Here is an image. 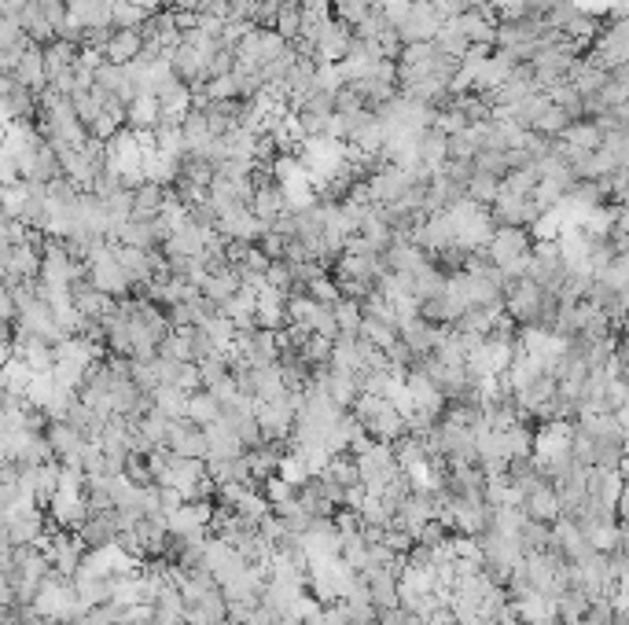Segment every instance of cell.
Segmentation results:
<instances>
[{
    "label": "cell",
    "instance_id": "4316f807",
    "mask_svg": "<svg viewBox=\"0 0 629 625\" xmlns=\"http://www.w3.org/2000/svg\"><path fill=\"white\" fill-rule=\"evenodd\" d=\"M262 493L269 497V504H284V500L298 497V486H291L284 475H273V478H265Z\"/></svg>",
    "mask_w": 629,
    "mask_h": 625
},
{
    "label": "cell",
    "instance_id": "7402d4cb",
    "mask_svg": "<svg viewBox=\"0 0 629 625\" xmlns=\"http://www.w3.org/2000/svg\"><path fill=\"white\" fill-rule=\"evenodd\" d=\"M335 320H339V331L343 335H361V324H365V306L354 302V298H339L335 302Z\"/></svg>",
    "mask_w": 629,
    "mask_h": 625
},
{
    "label": "cell",
    "instance_id": "2e32d148",
    "mask_svg": "<svg viewBox=\"0 0 629 625\" xmlns=\"http://www.w3.org/2000/svg\"><path fill=\"white\" fill-rule=\"evenodd\" d=\"M240 291H243V284H240V273H236V269H232V273H221V276H206V284H203V295L221 309L229 306Z\"/></svg>",
    "mask_w": 629,
    "mask_h": 625
},
{
    "label": "cell",
    "instance_id": "9c48e42d",
    "mask_svg": "<svg viewBox=\"0 0 629 625\" xmlns=\"http://www.w3.org/2000/svg\"><path fill=\"white\" fill-rule=\"evenodd\" d=\"M206 438H210V453H206V460H240L243 453H251V449L240 442V434L232 431L225 420L210 423V427H206Z\"/></svg>",
    "mask_w": 629,
    "mask_h": 625
},
{
    "label": "cell",
    "instance_id": "ffe728a7",
    "mask_svg": "<svg viewBox=\"0 0 629 625\" xmlns=\"http://www.w3.org/2000/svg\"><path fill=\"white\" fill-rule=\"evenodd\" d=\"M155 394V409L166 412L170 420H181V416H188V390L184 387H159V390H151Z\"/></svg>",
    "mask_w": 629,
    "mask_h": 625
},
{
    "label": "cell",
    "instance_id": "7a4b0ae2",
    "mask_svg": "<svg viewBox=\"0 0 629 625\" xmlns=\"http://www.w3.org/2000/svg\"><path fill=\"white\" fill-rule=\"evenodd\" d=\"M486 250H490L493 262L501 265V269H508L512 262H519V258H527L530 250H534V232H530V228L501 225V228H497V232L490 236Z\"/></svg>",
    "mask_w": 629,
    "mask_h": 625
},
{
    "label": "cell",
    "instance_id": "9a60e30c",
    "mask_svg": "<svg viewBox=\"0 0 629 625\" xmlns=\"http://www.w3.org/2000/svg\"><path fill=\"white\" fill-rule=\"evenodd\" d=\"M159 100L155 96H137V100L129 103V118H126V129L133 133H151L155 125H159Z\"/></svg>",
    "mask_w": 629,
    "mask_h": 625
},
{
    "label": "cell",
    "instance_id": "e0dca14e",
    "mask_svg": "<svg viewBox=\"0 0 629 625\" xmlns=\"http://www.w3.org/2000/svg\"><path fill=\"white\" fill-rule=\"evenodd\" d=\"M188 420L199 423V427H210V423L221 420V401L210 394V390H192V398H188Z\"/></svg>",
    "mask_w": 629,
    "mask_h": 625
},
{
    "label": "cell",
    "instance_id": "3957f363",
    "mask_svg": "<svg viewBox=\"0 0 629 625\" xmlns=\"http://www.w3.org/2000/svg\"><path fill=\"white\" fill-rule=\"evenodd\" d=\"M92 284L111 298L133 295V280H129V273L122 269V262H118V247H111L107 254H100V258L92 262Z\"/></svg>",
    "mask_w": 629,
    "mask_h": 625
},
{
    "label": "cell",
    "instance_id": "4dcf8cb0",
    "mask_svg": "<svg viewBox=\"0 0 629 625\" xmlns=\"http://www.w3.org/2000/svg\"><path fill=\"white\" fill-rule=\"evenodd\" d=\"M276 625H306V622H302V614H284Z\"/></svg>",
    "mask_w": 629,
    "mask_h": 625
},
{
    "label": "cell",
    "instance_id": "d6a6232c",
    "mask_svg": "<svg viewBox=\"0 0 629 625\" xmlns=\"http://www.w3.org/2000/svg\"><path fill=\"white\" fill-rule=\"evenodd\" d=\"M618 475H622V478L629 482V453L622 456V460H618Z\"/></svg>",
    "mask_w": 629,
    "mask_h": 625
},
{
    "label": "cell",
    "instance_id": "8fae6325",
    "mask_svg": "<svg viewBox=\"0 0 629 625\" xmlns=\"http://www.w3.org/2000/svg\"><path fill=\"white\" fill-rule=\"evenodd\" d=\"M48 442H52V449H56V460H70V456H78L81 449H85L89 438H85L74 423L56 420L52 427H48Z\"/></svg>",
    "mask_w": 629,
    "mask_h": 625
},
{
    "label": "cell",
    "instance_id": "6da1fadb",
    "mask_svg": "<svg viewBox=\"0 0 629 625\" xmlns=\"http://www.w3.org/2000/svg\"><path fill=\"white\" fill-rule=\"evenodd\" d=\"M354 416L368 427V434L376 442H398L401 434H409V420L394 409L390 398H376V394H361L354 405Z\"/></svg>",
    "mask_w": 629,
    "mask_h": 625
},
{
    "label": "cell",
    "instance_id": "83f0119b",
    "mask_svg": "<svg viewBox=\"0 0 629 625\" xmlns=\"http://www.w3.org/2000/svg\"><path fill=\"white\" fill-rule=\"evenodd\" d=\"M615 512H618V519H622V523L629 519V482H626V489H622V497H618V508H615Z\"/></svg>",
    "mask_w": 629,
    "mask_h": 625
},
{
    "label": "cell",
    "instance_id": "603a6c76",
    "mask_svg": "<svg viewBox=\"0 0 629 625\" xmlns=\"http://www.w3.org/2000/svg\"><path fill=\"white\" fill-rule=\"evenodd\" d=\"M276 475H284L291 486H306L309 478H313V467H309L306 453H298V449H291V453L280 460V471Z\"/></svg>",
    "mask_w": 629,
    "mask_h": 625
},
{
    "label": "cell",
    "instance_id": "d6986e66",
    "mask_svg": "<svg viewBox=\"0 0 629 625\" xmlns=\"http://www.w3.org/2000/svg\"><path fill=\"white\" fill-rule=\"evenodd\" d=\"M519 545L523 552H549L552 548V526L549 523H538V519H523L519 526Z\"/></svg>",
    "mask_w": 629,
    "mask_h": 625
},
{
    "label": "cell",
    "instance_id": "484cf974",
    "mask_svg": "<svg viewBox=\"0 0 629 625\" xmlns=\"http://www.w3.org/2000/svg\"><path fill=\"white\" fill-rule=\"evenodd\" d=\"M449 537H453V530H449V526L442 523V519H431V523L420 526V534H416V541H420V545H427V548H442V545L449 541Z\"/></svg>",
    "mask_w": 629,
    "mask_h": 625
},
{
    "label": "cell",
    "instance_id": "cb8c5ba5",
    "mask_svg": "<svg viewBox=\"0 0 629 625\" xmlns=\"http://www.w3.org/2000/svg\"><path fill=\"white\" fill-rule=\"evenodd\" d=\"M159 357H170V361H192V339H188V331H173L170 339L159 346Z\"/></svg>",
    "mask_w": 629,
    "mask_h": 625
},
{
    "label": "cell",
    "instance_id": "44dd1931",
    "mask_svg": "<svg viewBox=\"0 0 629 625\" xmlns=\"http://www.w3.org/2000/svg\"><path fill=\"white\" fill-rule=\"evenodd\" d=\"M166 195H170V188H162L155 181L137 188V210H133V217H159L162 206H166Z\"/></svg>",
    "mask_w": 629,
    "mask_h": 625
},
{
    "label": "cell",
    "instance_id": "1f68e13d",
    "mask_svg": "<svg viewBox=\"0 0 629 625\" xmlns=\"http://www.w3.org/2000/svg\"><path fill=\"white\" fill-rule=\"evenodd\" d=\"M618 423H622V431H626V438H629V405L626 409H618Z\"/></svg>",
    "mask_w": 629,
    "mask_h": 625
},
{
    "label": "cell",
    "instance_id": "5b68a950",
    "mask_svg": "<svg viewBox=\"0 0 629 625\" xmlns=\"http://www.w3.org/2000/svg\"><path fill=\"white\" fill-rule=\"evenodd\" d=\"M302 545H306L309 559H339L343 556V530L335 526V519H313L309 530L302 534Z\"/></svg>",
    "mask_w": 629,
    "mask_h": 625
},
{
    "label": "cell",
    "instance_id": "7c38bea8",
    "mask_svg": "<svg viewBox=\"0 0 629 625\" xmlns=\"http://www.w3.org/2000/svg\"><path fill=\"white\" fill-rule=\"evenodd\" d=\"M394 445V456H398V467L401 471H409V475H416V471H424L427 460H431V453H427L424 438H416V434H401Z\"/></svg>",
    "mask_w": 629,
    "mask_h": 625
},
{
    "label": "cell",
    "instance_id": "ba28073f",
    "mask_svg": "<svg viewBox=\"0 0 629 625\" xmlns=\"http://www.w3.org/2000/svg\"><path fill=\"white\" fill-rule=\"evenodd\" d=\"M523 515L527 519H538V523H556L563 515V504H560V493H556V482H538L534 489H527V497H523Z\"/></svg>",
    "mask_w": 629,
    "mask_h": 625
},
{
    "label": "cell",
    "instance_id": "5bb4252c",
    "mask_svg": "<svg viewBox=\"0 0 629 625\" xmlns=\"http://www.w3.org/2000/svg\"><path fill=\"white\" fill-rule=\"evenodd\" d=\"M412 284H416V298L420 302H431V298H442L449 291V276L435 262H427L412 273Z\"/></svg>",
    "mask_w": 629,
    "mask_h": 625
},
{
    "label": "cell",
    "instance_id": "f546056e",
    "mask_svg": "<svg viewBox=\"0 0 629 625\" xmlns=\"http://www.w3.org/2000/svg\"><path fill=\"white\" fill-rule=\"evenodd\" d=\"M129 4H137V8H144V12H155L162 0H129Z\"/></svg>",
    "mask_w": 629,
    "mask_h": 625
},
{
    "label": "cell",
    "instance_id": "f1b7e54d",
    "mask_svg": "<svg viewBox=\"0 0 629 625\" xmlns=\"http://www.w3.org/2000/svg\"><path fill=\"white\" fill-rule=\"evenodd\" d=\"M291 4L306 8V12H317V8H324V0H291Z\"/></svg>",
    "mask_w": 629,
    "mask_h": 625
},
{
    "label": "cell",
    "instance_id": "52a82bcc",
    "mask_svg": "<svg viewBox=\"0 0 629 625\" xmlns=\"http://www.w3.org/2000/svg\"><path fill=\"white\" fill-rule=\"evenodd\" d=\"M170 449L177 456H195V460H206L210 453V438H206V427L192 423L188 416L170 423Z\"/></svg>",
    "mask_w": 629,
    "mask_h": 625
},
{
    "label": "cell",
    "instance_id": "d4e9b609",
    "mask_svg": "<svg viewBox=\"0 0 629 625\" xmlns=\"http://www.w3.org/2000/svg\"><path fill=\"white\" fill-rule=\"evenodd\" d=\"M126 478L133 482V486H155V482H159L155 471H151V460L144 453H133L126 460Z\"/></svg>",
    "mask_w": 629,
    "mask_h": 625
},
{
    "label": "cell",
    "instance_id": "4fadbf2b",
    "mask_svg": "<svg viewBox=\"0 0 629 625\" xmlns=\"http://www.w3.org/2000/svg\"><path fill=\"white\" fill-rule=\"evenodd\" d=\"M515 611H519V618H523V625H545L556 618V600H549L545 592H527L523 600H512Z\"/></svg>",
    "mask_w": 629,
    "mask_h": 625
},
{
    "label": "cell",
    "instance_id": "ac0fdd59",
    "mask_svg": "<svg viewBox=\"0 0 629 625\" xmlns=\"http://www.w3.org/2000/svg\"><path fill=\"white\" fill-rule=\"evenodd\" d=\"M302 23H306V8H298L291 0H280V8H276V34L284 37V41H298L302 34Z\"/></svg>",
    "mask_w": 629,
    "mask_h": 625
},
{
    "label": "cell",
    "instance_id": "30bf717a",
    "mask_svg": "<svg viewBox=\"0 0 629 625\" xmlns=\"http://www.w3.org/2000/svg\"><path fill=\"white\" fill-rule=\"evenodd\" d=\"M298 500H302V508H306L313 519H335V512H339V504L324 493L321 475H313L306 486H298Z\"/></svg>",
    "mask_w": 629,
    "mask_h": 625
},
{
    "label": "cell",
    "instance_id": "836d02e7",
    "mask_svg": "<svg viewBox=\"0 0 629 625\" xmlns=\"http://www.w3.org/2000/svg\"><path fill=\"white\" fill-rule=\"evenodd\" d=\"M424 625H427V622H424Z\"/></svg>",
    "mask_w": 629,
    "mask_h": 625
},
{
    "label": "cell",
    "instance_id": "277c9868",
    "mask_svg": "<svg viewBox=\"0 0 629 625\" xmlns=\"http://www.w3.org/2000/svg\"><path fill=\"white\" fill-rule=\"evenodd\" d=\"M48 534V515L41 508L4 515V545H37Z\"/></svg>",
    "mask_w": 629,
    "mask_h": 625
},
{
    "label": "cell",
    "instance_id": "8992f818",
    "mask_svg": "<svg viewBox=\"0 0 629 625\" xmlns=\"http://www.w3.org/2000/svg\"><path fill=\"white\" fill-rule=\"evenodd\" d=\"M115 585L118 581L111 574H100V570H92L89 563L74 574V592H78V600L85 607H100V603H111L115 600Z\"/></svg>",
    "mask_w": 629,
    "mask_h": 625
}]
</instances>
